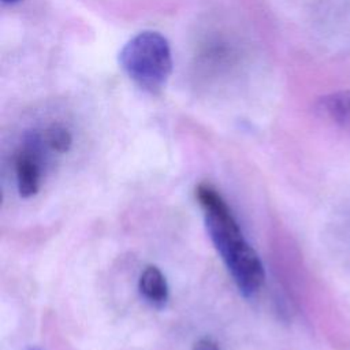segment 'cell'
<instances>
[{"mask_svg":"<svg viewBox=\"0 0 350 350\" xmlns=\"http://www.w3.org/2000/svg\"><path fill=\"white\" fill-rule=\"evenodd\" d=\"M119 63L135 85L150 93L161 90L172 72V55L167 38L150 30L138 33L124 44Z\"/></svg>","mask_w":350,"mask_h":350,"instance_id":"7a4b0ae2","label":"cell"},{"mask_svg":"<svg viewBox=\"0 0 350 350\" xmlns=\"http://www.w3.org/2000/svg\"><path fill=\"white\" fill-rule=\"evenodd\" d=\"M44 138L37 133L30 134L15 160L16 185L21 197L34 196L41 183V148Z\"/></svg>","mask_w":350,"mask_h":350,"instance_id":"3957f363","label":"cell"},{"mask_svg":"<svg viewBox=\"0 0 350 350\" xmlns=\"http://www.w3.org/2000/svg\"><path fill=\"white\" fill-rule=\"evenodd\" d=\"M4 4H15V3H19L21 0H1Z\"/></svg>","mask_w":350,"mask_h":350,"instance_id":"ba28073f","label":"cell"},{"mask_svg":"<svg viewBox=\"0 0 350 350\" xmlns=\"http://www.w3.org/2000/svg\"><path fill=\"white\" fill-rule=\"evenodd\" d=\"M191 350H220V347L211 336H202L194 342Z\"/></svg>","mask_w":350,"mask_h":350,"instance_id":"52a82bcc","label":"cell"},{"mask_svg":"<svg viewBox=\"0 0 350 350\" xmlns=\"http://www.w3.org/2000/svg\"><path fill=\"white\" fill-rule=\"evenodd\" d=\"M317 112L338 129L350 134V90H338L319 98Z\"/></svg>","mask_w":350,"mask_h":350,"instance_id":"277c9868","label":"cell"},{"mask_svg":"<svg viewBox=\"0 0 350 350\" xmlns=\"http://www.w3.org/2000/svg\"><path fill=\"white\" fill-rule=\"evenodd\" d=\"M196 197L204 212L208 235L224 261L239 293L253 297L264 283V267L246 242L227 202L209 183H200Z\"/></svg>","mask_w":350,"mask_h":350,"instance_id":"6da1fadb","label":"cell"},{"mask_svg":"<svg viewBox=\"0 0 350 350\" xmlns=\"http://www.w3.org/2000/svg\"><path fill=\"white\" fill-rule=\"evenodd\" d=\"M42 138L48 148L59 153L67 152L72 144V137L70 131L60 124H52L49 129H46Z\"/></svg>","mask_w":350,"mask_h":350,"instance_id":"8992f818","label":"cell"},{"mask_svg":"<svg viewBox=\"0 0 350 350\" xmlns=\"http://www.w3.org/2000/svg\"><path fill=\"white\" fill-rule=\"evenodd\" d=\"M138 288L144 299L154 308H163L168 299L167 280L161 271L154 265H149L144 269Z\"/></svg>","mask_w":350,"mask_h":350,"instance_id":"5b68a950","label":"cell"}]
</instances>
